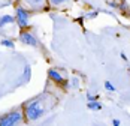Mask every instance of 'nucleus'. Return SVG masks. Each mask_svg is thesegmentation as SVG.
Returning <instances> with one entry per match:
<instances>
[{"label":"nucleus","instance_id":"obj_5","mask_svg":"<svg viewBox=\"0 0 130 126\" xmlns=\"http://www.w3.org/2000/svg\"><path fill=\"white\" fill-rule=\"evenodd\" d=\"M48 77L51 78L52 81H55V83H64L63 75H61L58 71H55V69H50V71H48Z\"/></svg>","mask_w":130,"mask_h":126},{"label":"nucleus","instance_id":"obj_10","mask_svg":"<svg viewBox=\"0 0 130 126\" xmlns=\"http://www.w3.org/2000/svg\"><path fill=\"white\" fill-rule=\"evenodd\" d=\"M64 2H67V0H50V3H51L52 6H58V5H61Z\"/></svg>","mask_w":130,"mask_h":126},{"label":"nucleus","instance_id":"obj_16","mask_svg":"<svg viewBox=\"0 0 130 126\" xmlns=\"http://www.w3.org/2000/svg\"><path fill=\"white\" fill-rule=\"evenodd\" d=\"M121 59H123V60H127V56H126L124 53H121Z\"/></svg>","mask_w":130,"mask_h":126},{"label":"nucleus","instance_id":"obj_6","mask_svg":"<svg viewBox=\"0 0 130 126\" xmlns=\"http://www.w3.org/2000/svg\"><path fill=\"white\" fill-rule=\"evenodd\" d=\"M13 21H15V18H13L12 15H3L0 18V27H3V26H6V24H11Z\"/></svg>","mask_w":130,"mask_h":126},{"label":"nucleus","instance_id":"obj_1","mask_svg":"<svg viewBox=\"0 0 130 126\" xmlns=\"http://www.w3.org/2000/svg\"><path fill=\"white\" fill-rule=\"evenodd\" d=\"M43 111H45V108L40 104V101H33L26 107V117L28 120H38L43 114Z\"/></svg>","mask_w":130,"mask_h":126},{"label":"nucleus","instance_id":"obj_14","mask_svg":"<svg viewBox=\"0 0 130 126\" xmlns=\"http://www.w3.org/2000/svg\"><path fill=\"white\" fill-rule=\"evenodd\" d=\"M87 99H88V101H94V96H93V95H90V93H88V95H87Z\"/></svg>","mask_w":130,"mask_h":126},{"label":"nucleus","instance_id":"obj_11","mask_svg":"<svg viewBox=\"0 0 130 126\" xmlns=\"http://www.w3.org/2000/svg\"><path fill=\"white\" fill-rule=\"evenodd\" d=\"M27 2H28L30 5H33V6H39L43 0H27Z\"/></svg>","mask_w":130,"mask_h":126},{"label":"nucleus","instance_id":"obj_4","mask_svg":"<svg viewBox=\"0 0 130 126\" xmlns=\"http://www.w3.org/2000/svg\"><path fill=\"white\" fill-rule=\"evenodd\" d=\"M20 41H21L23 44H27V45L38 47V41H36V38H35L31 33H28V32H21V35H20Z\"/></svg>","mask_w":130,"mask_h":126},{"label":"nucleus","instance_id":"obj_9","mask_svg":"<svg viewBox=\"0 0 130 126\" xmlns=\"http://www.w3.org/2000/svg\"><path fill=\"white\" fill-rule=\"evenodd\" d=\"M2 45H3V47H8V48H13V42L9 41V39H3V41H2Z\"/></svg>","mask_w":130,"mask_h":126},{"label":"nucleus","instance_id":"obj_8","mask_svg":"<svg viewBox=\"0 0 130 126\" xmlns=\"http://www.w3.org/2000/svg\"><path fill=\"white\" fill-rule=\"evenodd\" d=\"M105 89H106L108 92H115V87H114V84H112L111 81H105Z\"/></svg>","mask_w":130,"mask_h":126},{"label":"nucleus","instance_id":"obj_7","mask_svg":"<svg viewBox=\"0 0 130 126\" xmlns=\"http://www.w3.org/2000/svg\"><path fill=\"white\" fill-rule=\"evenodd\" d=\"M88 108L90 110H102V104H99L96 101H90L88 102Z\"/></svg>","mask_w":130,"mask_h":126},{"label":"nucleus","instance_id":"obj_2","mask_svg":"<svg viewBox=\"0 0 130 126\" xmlns=\"http://www.w3.org/2000/svg\"><path fill=\"white\" fill-rule=\"evenodd\" d=\"M21 119H23V114L20 113V111L6 114L5 117H2V119H0V126H13L15 123H18Z\"/></svg>","mask_w":130,"mask_h":126},{"label":"nucleus","instance_id":"obj_12","mask_svg":"<svg viewBox=\"0 0 130 126\" xmlns=\"http://www.w3.org/2000/svg\"><path fill=\"white\" fill-rule=\"evenodd\" d=\"M85 17H87V18H96V17H97V11H94V12H90V14H87Z\"/></svg>","mask_w":130,"mask_h":126},{"label":"nucleus","instance_id":"obj_3","mask_svg":"<svg viewBox=\"0 0 130 126\" xmlns=\"http://www.w3.org/2000/svg\"><path fill=\"white\" fill-rule=\"evenodd\" d=\"M28 18H30V15H28V12H27L26 9H23V8H18L17 9L15 20L20 24V27H27L28 26Z\"/></svg>","mask_w":130,"mask_h":126},{"label":"nucleus","instance_id":"obj_13","mask_svg":"<svg viewBox=\"0 0 130 126\" xmlns=\"http://www.w3.org/2000/svg\"><path fill=\"white\" fill-rule=\"evenodd\" d=\"M112 125H114V126H120V120L114 119V120H112Z\"/></svg>","mask_w":130,"mask_h":126},{"label":"nucleus","instance_id":"obj_15","mask_svg":"<svg viewBox=\"0 0 130 126\" xmlns=\"http://www.w3.org/2000/svg\"><path fill=\"white\" fill-rule=\"evenodd\" d=\"M72 86H73V87H76V86H78V80H76V78L72 81Z\"/></svg>","mask_w":130,"mask_h":126}]
</instances>
